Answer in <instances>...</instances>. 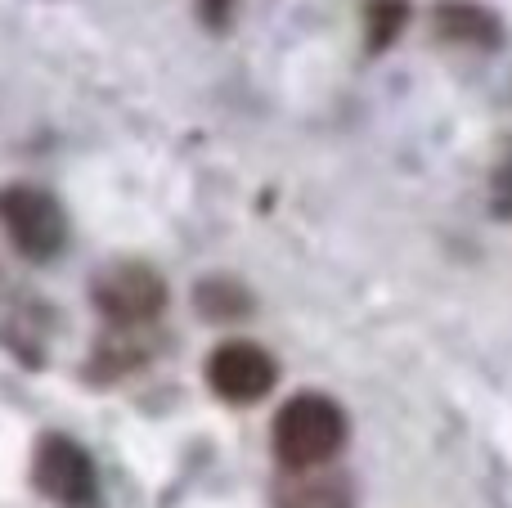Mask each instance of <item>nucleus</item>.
Segmentation results:
<instances>
[{"mask_svg":"<svg viewBox=\"0 0 512 508\" xmlns=\"http://www.w3.org/2000/svg\"><path fill=\"white\" fill-rule=\"evenodd\" d=\"M351 423L346 410L324 392H297L292 401H283V410L274 414L270 446L288 473H306V468H324L342 455Z\"/></svg>","mask_w":512,"mask_h":508,"instance_id":"nucleus-1","label":"nucleus"},{"mask_svg":"<svg viewBox=\"0 0 512 508\" xmlns=\"http://www.w3.org/2000/svg\"><path fill=\"white\" fill-rule=\"evenodd\" d=\"M32 482L36 491L59 508H104L99 491V468L86 446H77L63 432H45L32 455Z\"/></svg>","mask_w":512,"mask_h":508,"instance_id":"nucleus-2","label":"nucleus"},{"mask_svg":"<svg viewBox=\"0 0 512 508\" xmlns=\"http://www.w3.org/2000/svg\"><path fill=\"white\" fill-rule=\"evenodd\" d=\"M90 302L108 324L140 329L167 311V279L149 261H113L90 279Z\"/></svg>","mask_w":512,"mask_h":508,"instance_id":"nucleus-3","label":"nucleus"},{"mask_svg":"<svg viewBox=\"0 0 512 508\" xmlns=\"http://www.w3.org/2000/svg\"><path fill=\"white\" fill-rule=\"evenodd\" d=\"M0 225H5L9 243L23 252L27 261H50L54 252L68 243V221L54 194L36 185H5L0 189Z\"/></svg>","mask_w":512,"mask_h":508,"instance_id":"nucleus-4","label":"nucleus"},{"mask_svg":"<svg viewBox=\"0 0 512 508\" xmlns=\"http://www.w3.org/2000/svg\"><path fill=\"white\" fill-rule=\"evenodd\" d=\"M279 383V365L274 356L252 338H230L207 356V387L221 396L225 405H256L274 392Z\"/></svg>","mask_w":512,"mask_h":508,"instance_id":"nucleus-5","label":"nucleus"},{"mask_svg":"<svg viewBox=\"0 0 512 508\" xmlns=\"http://www.w3.org/2000/svg\"><path fill=\"white\" fill-rule=\"evenodd\" d=\"M432 32L450 45H468V50H499L504 45V18L481 0H436Z\"/></svg>","mask_w":512,"mask_h":508,"instance_id":"nucleus-6","label":"nucleus"},{"mask_svg":"<svg viewBox=\"0 0 512 508\" xmlns=\"http://www.w3.org/2000/svg\"><path fill=\"white\" fill-rule=\"evenodd\" d=\"M149 356H153L149 324H140V329L113 324V333H108L104 342H95V351H90L86 378L90 383H117V378H126V374L149 365Z\"/></svg>","mask_w":512,"mask_h":508,"instance_id":"nucleus-7","label":"nucleus"},{"mask_svg":"<svg viewBox=\"0 0 512 508\" xmlns=\"http://www.w3.org/2000/svg\"><path fill=\"white\" fill-rule=\"evenodd\" d=\"M274 508H355V482L328 464L306 468L274 491Z\"/></svg>","mask_w":512,"mask_h":508,"instance_id":"nucleus-8","label":"nucleus"},{"mask_svg":"<svg viewBox=\"0 0 512 508\" xmlns=\"http://www.w3.org/2000/svg\"><path fill=\"white\" fill-rule=\"evenodd\" d=\"M194 311L207 315L216 324H234L243 315H252V293L230 275H212V279H198L194 288Z\"/></svg>","mask_w":512,"mask_h":508,"instance_id":"nucleus-9","label":"nucleus"},{"mask_svg":"<svg viewBox=\"0 0 512 508\" xmlns=\"http://www.w3.org/2000/svg\"><path fill=\"white\" fill-rule=\"evenodd\" d=\"M405 27H409V0H364V45H369V54L391 50Z\"/></svg>","mask_w":512,"mask_h":508,"instance_id":"nucleus-10","label":"nucleus"},{"mask_svg":"<svg viewBox=\"0 0 512 508\" xmlns=\"http://www.w3.org/2000/svg\"><path fill=\"white\" fill-rule=\"evenodd\" d=\"M490 212L499 221H512V140L504 144L495 171H490Z\"/></svg>","mask_w":512,"mask_h":508,"instance_id":"nucleus-11","label":"nucleus"},{"mask_svg":"<svg viewBox=\"0 0 512 508\" xmlns=\"http://www.w3.org/2000/svg\"><path fill=\"white\" fill-rule=\"evenodd\" d=\"M234 9H239V0H198V18H203L212 32H225V27L234 23Z\"/></svg>","mask_w":512,"mask_h":508,"instance_id":"nucleus-12","label":"nucleus"}]
</instances>
